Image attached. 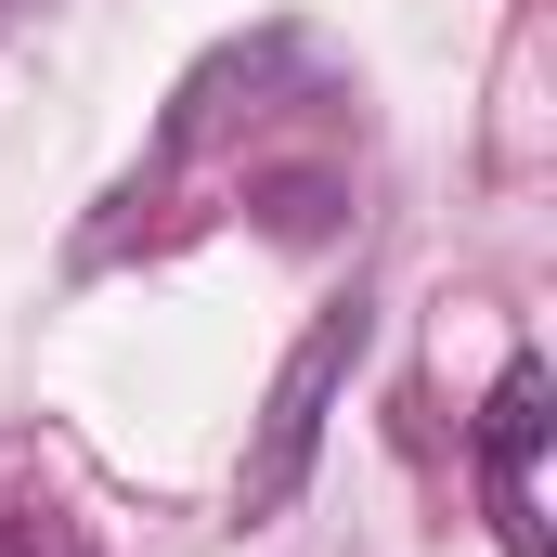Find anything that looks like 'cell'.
Wrapping results in <instances>:
<instances>
[{
  "mask_svg": "<svg viewBox=\"0 0 557 557\" xmlns=\"http://www.w3.org/2000/svg\"><path fill=\"white\" fill-rule=\"evenodd\" d=\"M363 337H376V311H363V285H350V298H324V311H311V337L285 350L273 403H260V441H247V467H234V506H247V519H273L285 493L311 480V454H324V416H337V389H350Z\"/></svg>",
  "mask_w": 557,
  "mask_h": 557,
  "instance_id": "obj_1",
  "label": "cell"
},
{
  "mask_svg": "<svg viewBox=\"0 0 557 557\" xmlns=\"http://www.w3.org/2000/svg\"><path fill=\"white\" fill-rule=\"evenodd\" d=\"M545 428H557V389L545 363L519 350L506 376H493V403H480V506H493V532H506V557H545Z\"/></svg>",
  "mask_w": 557,
  "mask_h": 557,
  "instance_id": "obj_2",
  "label": "cell"
},
{
  "mask_svg": "<svg viewBox=\"0 0 557 557\" xmlns=\"http://www.w3.org/2000/svg\"><path fill=\"white\" fill-rule=\"evenodd\" d=\"M298 65H311V39H285V26L234 39V52H208V65L182 78V104H169V131H156V169H143V182H169L182 156H208L221 131H247V117H260V91H273V78H298Z\"/></svg>",
  "mask_w": 557,
  "mask_h": 557,
  "instance_id": "obj_3",
  "label": "cell"
},
{
  "mask_svg": "<svg viewBox=\"0 0 557 557\" xmlns=\"http://www.w3.org/2000/svg\"><path fill=\"white\" fill-rule=\"evenodd\" d=\"M0 557H91V545H78V519H39L26 506V519H0Z\"/></svg>",
  "mask_w": 557,
  "mask_h": 557,
  "instance_id": "obj_4",
  "label": "cell"
}]
</instances>
